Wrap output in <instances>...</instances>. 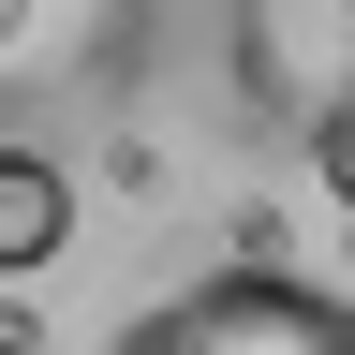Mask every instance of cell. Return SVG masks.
I'll use <instances>...</instances> for the list:
<instances>
[{"instance_id":"6da1fadb","label":"cell","mask_w":355,"mask_h":355,"mask_svg":"<svg viewBox=\"0 0 355 355\" xmlns=\"http://www.w3.org/2000/svg\"><path fill=\"white\" fill-rule=\"evenodd\" d=\"M163 60V0H0V148L44 119H119Z\"/></svg>"},{"instance_id":"7a4b0ae2","label":"cell","mask_w":355,"mask_h":355,"mask_svg":"<svg viewBox=\"0 0 355 355\" xmlns=\"http://www.w3.org/2000/svg\"><path fill=\"white\" fill-rule=\"evenodd\" d=\"M222 89L252 133L311 148L326 119H355V0H222Z\"/></svg>"},{"instance_id":"3957f363","label":"cell","mask_w":355,"mask_h":355,"mask_svg":"<svg viewBox=\"0 0 355 355\" xmlns=\"http://www.w3.org/2000/svg\"><path fill=\"white\" fill-rule=\"evenodd\" d=\"M119 355H355V311L326 282H282V266H222V282L163 296Z\"/></svg>"},{"instance_id":"277c9868","label":"cell","mask_w":355,"mask_h":355,"mask_svg":"<svg viewBox=\"0 0 355 355\" xmlns=\"http://www.w3.org/2000/svg\"><path fill=\"white\" fill-rule=\"evenodd\" d=\"M74 252V178L44 148H0V282H44Z\"/></svg>"},{"instance_id":"5b68a950","label":"cell","mask_w":355,"mask_h":355,"mask_svg":"<svg viewBox=\"0 0 355 355\" xmlns=\"http://www.w3.org/2000/svg\"><path fill=\"white\" fill-rule=\"evenodd\" d=\"M311 193L355 222V119H326V133H311Z\"/></svg>"}]
</instances>
